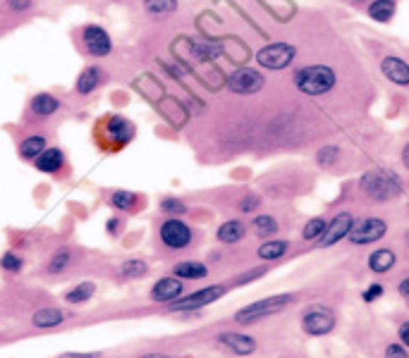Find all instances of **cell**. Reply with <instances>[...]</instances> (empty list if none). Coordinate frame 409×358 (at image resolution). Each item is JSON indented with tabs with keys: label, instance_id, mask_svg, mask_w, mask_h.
<instances>
[{
	"label": "cell",
	"instance_id": "obj_1",
	"mask_svg": "<svg viewBox=\"0 0 409 358\" xmlns=\"http://www.w3.org/2000/svg\"><path fill=\"white\" fill-rule=\"evenodd\" d=\"M359 194L371 203H390L405 194V182L395 170L371 167L359 177Z\"/></svg>",
	"mask_w": 409,
	"mask_h": 358
},
{
	"label": "cell",
	"instance_id": "obj_2",
	"mask_svg": "<svg viewBox=\"0 0 409 358\" xmlns=\"http://www.w3.org/2000/svg\"><path fill=\"white\" fill-rule=\"evenodd\" d=\"M292 84L299 94L311 96V99H319V96H326L335 89L337 72H335V67H331V65L311 62V65H304V67L294 69Z\"/></svg>",
	"mask_w": 409,
	"mask_h": 358
},
{
	"label": "cell",
	"instance_id": "obj_3",
	"mask_svg": "<svg viewBox=\"0 0 409 358\" xmlns=\"http://www.w3.org/2000/svg\"><path fill=\"white\" fill-rule=\"evenodd\" d=\"M292 303H297V294H273V296H266V298H258V301L244 306L242 311H237L235 320L240 325H251V323H258V320H263V318L276 316V313L285 311V308L292 306Z\"/></svg>",
	"mask_w": 409,
	"mask_h": 358
},
{
	"label": "cell",
	"instance_id": "obj_4",
	"mask_svg": "<svg viewBox=\"0 0 409 358\" xmlns=\"http://www.w3.org/2000/svg\"><path fill=\"white\" fill-rule=\"evenodd\" d=\"M337 318L333 313L331 306H323V303H316V306H306L304 313H301V330L311 337H326L335 330Z\"/></svg>",
	"mask_w": 409,
	"mask_h": 358
},
{
	"label": "cell",
	"instance_id": "obj_5",
	"mask_svg": "<svg viewBox=\"0 0 409 358\" xmlns=\"http://www.w3.org/2000/svg\"><path fill=\"white\" fill-rule=\"evenodd\" d=\"M294 58H297V46H292V43H287V41L268 43V46H263L261 51L256 53L258 67L271 69V72L287 69L290 65L294 62Z\"/></svg>",
	"mask_w": 409,
	"mask_h": 358
},
{
	"label": "cell",
	"instance_id": "obj_6",
	"mask_svg": "<svg viewBox=\"0 0 409 358\" xmlns=\"http://www.w3.org/2000/svg\"><path fill=\"white\" fill-rule=\"evenodd\" d=\"M387 230H390V227H387V222L383 218L366 215V218L354 220V227H352V232H349L347 239L354 244V246H371V244L385 239Z\"/></svg>",
	"mask_w": 409,
	"mask_h": 358
},
{
	"label": "cell",
	"instance_id": "obj_7",
	"mask_svg": "<svg viewBox=\"0 0 409 358\" xmlns=\"http://www.w3.org/2000/svg\"><path fill=\"white\" fill-rule=\"evenodd\" d=\"M354 220L357 218H354L352 210H340V213H335L328 220L326 232H323V237L316 244H319L321 248H331V246H335V244L344 241V239L349 237V232H352Z\"/></svg>",
	"mask_w": 409,
	"mask_h": 358
},
{
	"label": "cell",
	"instance_id": "obj_8",
	"mask_svg": "<svg viewBox=\"0 0 409 358\" xmlns=\"http://www.w3.org/2000/svg\"><path fill=\"white\" fill-rule=\"evenodd\" d=\"M225 294V287L223 284H211V287H203L199 291H192L187 296H180L170 303V311H197V308H203L208 303L218 301L220 296Z\"/></svg>",
	"mask_w": 409,
	"mask_h": 358
},
{
	"label": "cell",
	"instance_id": "obj_9",
	"mask_svg": "<svg viewBox=\"0 0 409 358\" xmlns=\"http://www.w3.org/2000/svg\"><path fill=\"white\" fill-rule=\"evenodd\" d=\"M263 84H266V77H263V74L258 72V69H254V67L235 69V72L230 74V79H228V89L233 91V94H240V96L258 94V91L263 89Z\"/></svg>",
	"mask_w": 409,
	"mask_h": 358
},
{
	"label": "cell",
	"instance_id": "obj_10",
	"mask_svg": "<svg viewBox=\"0 0 409 358\" xmlns=\"http://www.w3.org/2000/svg\"><path fill=\"white\" fill-rule=\"evenodd\" d=\"M160 241L168 248H187L192 244V227L180 218H170L160 225Z\"/></svg>",
	"mask_w": 409,
	"mask_h": 358
},
{
	"label": "cell",
	"instance_id": "obj_11",
	"mask_svg": "<svg viewBox=\"0 0 409 358\" xmlns=\"http://www.w3.org/2000/svg\"><path fill=\"white\" fill-rule=\"evenodd\" d=\"M381 74L390 81L392 86L400 89H409V62L400 56H385L381 60Z\"/></svg>",
	"mask_w": 409,
	"mask_h": 358
},
{
	"label": "cell",
	"instance_id": "obj_12",
	"mask_svg": "<svg viewBox=\"0 0 409 358\" xmlns=\"http://www.w3.org/2000/svg\"><path fill=\"white\" fill-rule=\"evenodd\" d=\"M218 344L225 346L228 351H233L235 356H251L258 349L256 339L249 337L244 332H223L218 334Z\"/></svg>",
	"mask_w": 409,
	"mask_h": 358
},
{
	"label": "cell",
	"instance_id": "obj_13",
	"mask_svg": "<svg viewBox=\"0 0 409 358\" xmlns=\"http://www.w3.org/2000/svg\"><path fill=\"white\" fill-rule=\"evenodd\" d=\"M395 265H397V251L390 246L376 248V251H371L369 258H366V268L374 275H387Z\"/></svg>",
	"mask_w": 409,
	"mask_h": 358
},
{
	"label": "cell",
	"instance_id": "obj_14",
	"mask_svg": "<svg viewBox=\"0 0 409 358\" xmlns=\"http://www.w3.org/2000/svg\"><path fill=\"white\" fill-rule=\"evenodd\" d=\"M82 39L86 43V51L91 53V56H96V58H103L110 53V36L106 34L101 26H96V24H91V26H86L84 29V34H82Z\"/></svg>",
	"mask_w": 409,
	"mask_h": 358
},
{
	"label": "cell",
	"instance_id": "obj_15",
	"mask_svg": "<svg viewBox=\"0 0 409 358\" xmlns=\"http://www.w3.org/2000/svg\"><path fill=\"white\" fill-rule=\"evenodd\" d=\"M182 291H185V287H182L180 278H163L153 284V289H151V298L158 301V303H172L175 298L182 296Z\"/></svg>",
	"mask_w": 409,
	"mask_h": 358
},
{
	"label": "cell",
	"instance_id": "obj_16",
	"mask_svg": "<svg viewBox=\"0 0 409 358\" xmlns=\"http://www.w3.org/2000/svg\"><path fill=\"white\" fill-rule=\"evenodd\" d=\"M366 15L378 24H390L397 15V3L395 0H369L366 3Z\"/></svg>",
	"mask_w": 409,
	"mask_h": 358
},
{
	"label": "cell",
	"instance_id": "obj_17",
	"mask_svg": "<svg viewBox=\"0 0 409 358\" xmlns=\"http://www.w3.org/2000/svg\"><path fill=\"white\" fill-rule=\"evenodd\" d=\"M215 237H218L220 244H237L247 237V225L242 220H228L218 227Z\"/></svg>",
	"mask_w": 409,
	"mask_h": 358
},
{
	"label": "cell",
	"instance_id": "obj_18",
	"mask_svg": "<svg viewBox=\"0 0 409 358\" xmlns=\"http://www.w3.org/2000/svg\"><path fill=\"white\" fill-rule=\"evenodd\" d=\"M287 251H290V241H285V239H268V241H263L258 246L256 256L263 263H271V260H280Z\"/></svg>",
	"mask_w": 409,
	"mask_h": 358
},
{
	"label": "cell",
	"instance_id": "obj_19",
	"mask_svg": "<svg viewBox=\"0 0 409 358\" xmlns=\"http://www.w3.org/2000/svg\"><path fill=\"white\" fill-rule=\"evenodd\" d=\"M251 230H254V235L261 239H273L280 232V222L273 218V215L261 213V215H254V218H251Z\"/></svg>",
	"mask_w": 409,
	"mask_h": 358
},
{
	"label": "cell",
	"instance_id": "obj_20",
	"mask_svg": "<svg viewBox=\"0 0 409 358\" xmlns=\"http://www.w3.org/2000/svg\"><path fill=\"white\" fill-rule=\"evenodd\" d=\"M172 273L180 280H203L208 275V268L199 260H185V263H177Z\"/></svg>",
	"mask_w": 409,
	"mask_h": 358
},
{
	"label": "cell",
	"instance_id": "obj_21",
	"mask_svg": "<svg viewBox=\"0 0 409 358\" xmlns=\"http://www.w3.org/2000/svg\"><path fill=\"white\" fill-rule=\"evenodd\" d=\"M36 167L41 172H58L62 167V151L58 148H43L36 158Z\"/></svg>",
	"mask_w": 409,
	"mask_h": 358
},
{
	"label": "cell",
	"instance_id": "obj_22",
	"mask_svg": "<svg viewBox=\"0 0 409 358\" xmlns=\"http://www.w3.org/2000/svg\"><path fill=\"white\" fill-rule=\"evenodd\" d=\"M326 225H328V220L321 218V215H316V218H309V220L304 222V227H301V241L316 244L323 237V232H326Z\"/></svg>",
	"mask_w": 409,
	"mask_h": 358
},
{
	"label": "cell",
	"instance_id": "obj_23",
	"mask_svg": "<svg viewBox=\"0 0 409 358\" xmlns=\"http://www.w3.org/2000/svg\"><path fill=\"white\" fill-rule=\"evenodd\" d=\"M340 155H342L340 146H333V144L321 146V148L316 151V165L323 167V170H331V167H335V165H337V160H340Z\"/></svg>",
	"mask_w": 409,
	"mask_h": 358
},
{
	"label": "cell",
	"instance_id": "obj_24",
	"mask_svg": "<svg viewBox=\"0 0 409 358\" xmlns=\"http://www.w3.org/2000/svg\"><path fill=\"white\" fill-rule=\"evenodd\" d=\"M34 325L39 330H46V327H56V325H60L62 320H65V316L58 308H41V311H36L34 313Z\"/></svg>",
	"mask_w": 409,
	"mask_h": 358
},
{
	"label": "cell",
	"instance_id": "obj_25",
	"mask_svg": "<svg viewBox=\"0 0 409 358\" xmlns=\"http://www.w3.org/2000/svg\"><path fill=\"white\" fill-rule=\"evenodd\" d=\"M58 108H60V101L51 94H39V96H34V101H31V110H34L36 115H43V117L53 115Z\"/></svg>",
	"mask_w": 409,
	"mask_h": 358
},
{
	"label": "cell",
	"instance_id": "obj_26",
	"mask_svg": "<svg viewBox=\"0 0 409 358\" xmlns=\"http://www.w3.org/2000/svg\"><path fill=\"white\" fill-rule=\"evenodd\" d=\"M101 77H103V74H101L99 67H86L77 79V91L79 94H91V91L101 84Z\"/></svg>",
	"mask_w": 409,
	"mask_h": 358
},
{
	"label": "cell",
	"instance_id": "obj_27",
	"mask_svg": "<svg viewBox=\"0 0 409 358\" xmlns=\"http://www.w3.org/2000/svg\"><path fill=\"white\" fill-rule=\"evenodd\" d=\"M108 132H110L115 139H120V141H129L134 137V127L129 124V119L120 117V115L108 119Z\"/></svg>",
	"mask_w": 409,
	"mask_h": 358
},
{
	"label": "cell",
	"instance_id": "obj_28",
	"mask_svg": "<svg viewBox=\"0 0 409 358\" xmlns=\"http://www.w3.org/2000/svg\"><path fill=\"white\" fill-rule=\"evenodd\" d=\"M94 291H96V284H91V282H82V284H77L72 291H67L65 301L67 303H84L94 296Z\"/></svg>",
	"mask_w": 409,
	"mask_h": 358
},
{
	"label": "cell",
	"instance_id": "obj_29",
	"mask_svg": "<svg viewBox=\"0 0 409 358\" xmlns=\"http://www.w3.org/2000/svg\"><path fill=\"white\" fill-rule=\"evenodd\" d=\"M46 148V139L43 137H29L22 141L19 146V153L24 155V158H39V153Z\"/></svg>",
	"mask_w": 409,
	"mask_h": 358
},
{
	"label": "cell",
	"instance_id": "obj_30",
	"mask_svg": "<svg viewBox=\"0 0 409 358\" xmlns=\"http://www.w3.org/2000/svg\"><path fill=\"white\" fill-rule=\"evenodd\" d=\"M147 263L144 260H139V258H134V260H127V263H122V268H120V273H122V278H127V280H134V278H144L147 275Z\"/></svg>",
	"mask_w": 409,
	"mask_h": 358
},
{
	"label": "cell",
	"instance_id": "obj_31",
	"mask_svg": "<svg viewBox=\"0 0 409 358\" xmlns=\"http://www.w3.org/2000/svg\"><path fill=\"white\" fill-rule=\"evenodd\" d=\"M144 5L153 15H168L177 8V0H144Z\"/></svg>",
	"mask_w": 409,
	"mask_h": 358
},
{
	"label": "cell",
	"instance_id": "obj_32",
	"mask_svg": "<svg viewBox=\"0 0 409 358\" xmlns=\"http://www.w3.org/2000/svg\"><path fill=\"white\" fill-rule=\"evenodd\" d=\"M134 201H137V196H134L132 191H115L110 196V203L115 205L117 210H129L134 205Z\"/></svg>",
	"mask_w": 409,
	"mask_h": 358
},
{
	"label": "cell",
	"instance_id": "obj_33",
	"mask_svg": "<svg viewBox=\"0 0 409 358\" xmlns=\"http://www.w3.org/2000/svg\"><path fill=\"white\" fill-rule=\"evenodd\" d=\"M160 208H163L165 215H185L187 213V205L182 203L180 198H165L163 203H160Z\"/></svg>",
	"mask_w": 409,
	"mask_h": 358
},
{
	"label": "cell",
	"instance_id": "obj_34",
	"mask_svg": "<svg viewBox=\"0 0 409 358\" xmlns=\"http://www.w3.org/2000/svg\"><path fill=\"white\" fill-rule=\"evenodd\" d=\"M67 263H69V253L65 251H58L56 256H53L51 260V265H48V273H53V275H58V273H62L65 268H67Z\"/></svg>",
	"mask_w": 409,
	"mask_h": 358
},
{
	"label": "cell",
	"instance_id": "obj_35",
	"mask_svg": "<svg viewBox=\"0 0 409 358\" xmlns=\"http://www.w3.org/2000/svg\"><path fill=\"white\" fill-rule=\"evenodd\" d=\"M258 205H261V198H258L256 194H247V196L240 201V213L251 215L258 210Z\"/></svg>",
	"mask_w": 409,
	"mask_h": 358
},
{
	"label": "cell",
	"instance_id": "obj_36",
	"mask_svg": "<svg viewBox=\"0 0 409 358\" xmlns=\"http://www.w3.org/2000/svg\"><path fill=\"white\" fill-rule=\"evenodd\" d=\"M383 358H409V349L402 341H392V344L385 346Z\"/></svg>",
	"mask_w": 409,
	"mask_h": 358
},
{
	"label": "cell",
	"instance_id": "obj_37",
	"mask_svg": "<svg viewBox=\"0 0 409 358\" xmlns=\"http://www.w3.org/2000/svg\"><path fill=\"white\" fill-rule=\"evenodd\" d=\"M383 291H385V287L376 282V284L366 287V289L362 291V301H364V303H374V301H378V298L383 296Z\"/></svg>",
	"mask_w": 409,
	"mask_h": 358
},
{
	"label": "cell",
	"instance_id": "obj_38",
	"mask_svg": "<svg viewBox=\"0 0 409 358\" xmlns=\"http://www.w3.org/2000/svg\"><path fill=\"white\" fill-rule=\"evenodd\" d=\"M0 265H3L8 273H19V270H22V258L15 256V253H5L3 260H0Z\"/></svg>",
	"mask_w": 409,
	"mask_h": 358
},
{
	"label": "cell",
	"instance_id": "obj_39",
	"mask_svg": "<svg viewBox=\"0 0 409 358\" xmlns=\"http://www.w3.org/2000/svg\"><path fill=\"white\" fill-rule=\"evenodd\" d=\"M263 275H266V268H254V270H249L247 275H242V278H237L235 284H247V282H251L256 278H263Z\"/></svg>",
	"mask_w": 409,
	"mask_h": 358
},
{
	"label": "cell",
	"instance_id": "obj_40",
	"mask_svg": "<svg viewBox=\"0 0 409 358\" xmlns=\"http://www.w3.org/2000/svg\"><path fill=\"white\" fill-rule=\"evenodd\" d=\"M397 337H400L402 344H405L407 349H409V320H405V323L397 327Z\"/></svg>",
	"mask_w": 409,
	"mask_h": 358
},
{
	"label": "cell",
	"instance_id": "obj_41",
	"mask_svg": "<svg viewBox=\"0 0 409 358\" xmlns=\"http://www.w3.org/2000/svg\"><path fill=\"white\" fill-rule=\"evenodd\" d=\"M397 291H400V296L407 301V298H409V275L400 280V284H397Z\"/></svg>",
	"mask_w": 409,
	"mask_h": 358
},
{
	"label": "cell",
	"instance_id": "obj_42",
	"mask_svg": "<svg viewBox=\"0 0 409 358\" xmlns=\"http://www.w3.org/2000/svg\"><path fill=\"white\" fill-rule=\"evenodd\" d=\"M8 5L12 10H26L31 5V0H8Z\"/></svg>",
	"mask_w": 409,
	"mask_h": 358
},
{
	"label": "cell",
	"instance_id": "obj_43",
	"mask_svg": "<svg viewBox=\"0 0 409 358\" xmlns=\"http://www.w3.org/2000/svg\"><path fill=\"white\" fill-rule=\"evenodd\" d=\"M400 160H402V165H405V170L409 172V141L405 146H402V151H400Z\"/></svg>",
	"mask_w": 409,
	"mask_h": 358
},
{
	"label": "cell",
	"instance_id": "obj_44",
	"mask_svg": "<svg viewBox=\"0 0 409 358\" xmlns=\"http://www.w3.org/2000/svg\"><path fill=\"white\" fill-rule=\"evenodd\" d=\"M60 358H96L94 354H65Z\"/></svg>",
	"mask_w": 409,
	"mask_h": 358
},
{
	"label": "cell",
	"instance_id": "obj_45",
	"mask_svg": "<svg viewBox=\"0 0 409 358\" xmlns=\"http://www.w3.org/2000/svg\"><path fill=\"white\" fill-rule=\"evenodd\" d=\"M117 227H120V222H117V220H110V222H108V232H115Z\"/></svg>",
	"mask_w": 409,
	"mask_h": 358
},
{
	"label": "cell",
	"instance_id": "obj_46",
	"mask_svg": "<svg viewBox=\"0 0 409 358\" xmlns=\"http://www.w3.org/2000/svg\"><path fill=\"white\" fill-rule=\"evenodd\" d=\"M342 3H347V5H366L369 0H342Z\"/></svg>",
	"mask_w": 409,
	"mask_h": 358
},
{
	"label": "cell",
	"instance_id": "obj_47",
	"mask_svg": "<svg viewBox=\"0 0 409 358\" xmlns=\"http://www.w3.org/2000/svg\"><path fill=\"white\" fill-rule=\"evenodd\" d=\"M139 358H170V356H165V354H144V356H139Z\"/></svg>",
	"mask_w": 409,
	"mask_h": 358
},
{
	"label": "cell",
	"instance_id": "obj_48",
	"mask_svg": "<svg viewBox=\"0 0 409 358\" xmlns=\"http://www.w3.org/2000/svg\"><path fill=\"white\" fill-rule=\"evenodd\" d=\"M405 246H407V251H409V230L405 232Z\"/></svg>",
	"mask_w": 409,
	"mask_h": 358
},
{
	"label": "cell",
	"instance_id": "obj_49",
	"mask_svg": "<svg viewBox=\"0 0 409 358\" xmlns=\"http://www.w3.org/2000/svg\"><path fill=\"white\" fill-rule=\"evenodd\" d=\"M407 306H409V298H407Z\"/></svg>",
	"mask_w": 409,
	"mask_h": 358
}]
</instances>
